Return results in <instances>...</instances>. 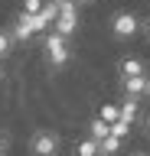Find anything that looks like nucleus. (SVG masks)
<instances>
[{
	"label": "nucleus",
	"instance_id": "1",
	"mask_svg": "<svg viewBox=\"0 0 150 156\" xmlns=\"http://www.w3.org/2000/svg\"><path fill=\"white\" fill-rule=\"evenodd\" d=\"M42 49H46V58H49L52 68H62L65 62H69V36H62V33H46V39H42Z\"/></svg>",
	"mask_w": 150,
	"mask_h": 156
},
{
	"label": "nucleus",
	"instance_id": "2",
	"mask_svg": "<svg viewBox=\"0 0 150 156\" xmlns=\"http://www.w3.org/2000/svg\"><path fill=\"white\" fill-rule=\"evenodd\" d=\"M137 29H140V20L134 16V13H127V10L114 13V20H111V33H114V39H134Z\"/></svg>",
	"mask_w": 150,
	"mask_h": 156
},
{
	"label": "nucleus",
	"instance_id": "3",
	"mask_svg": "<svg viewBox=\"0 0 150 156\" xmlns=\"http://www.w3.org/2000/svg\"><path fill=\"white\" fill-rule=\"evenodd\" d=\"M56 33L62 36H75V29H79V10H65V13H56V20L49 23Z\"/></svg>",
	"mask_w": 150,
	"mask_h": 156
},
{
	"label": "nucleus",
	"instance_id": "4",
	"mask_svg": "<svg viewBox=\"0 0 150 156\" xmlns=\"http://www.w3.org/2000/svg\"><path fill=\"white\" fill-rule=\"evenodd\" d=\"M33 153H56V150H59V133H52V130H39V133L33 136Z\"/></svg>",
	"mask_w": 150,
	"mask_h": 156
},
{
	"label": "nucleus",
	"instance_id": "5",
	"mask_svg": "<svg viewBox=\"0 0 150 156\" xmlns=\"http://www.w3.org/2000/svg\"><path fill=\"white\" fill-rule=\"evenodd\" d=\"M33 36H36V29L30 23V13L23 10L20 16H16V23H13V42H30Z\"/></svg>",
	"mask_w": 150,
	"mask_h": 156
},
{
	"label": "nucleus",
	"instance_id": "6",
	"mask_svg": "<svg viewBox=\"0 0 150 156\" xmlns=\"http://www.w3.org/2000/svg\"><path fill=\"white\" fill-rule=\"evenodd\" d=\"M118 117L121 120H127V124H134L140 117V101L137 98H130V94H124V101L118 104Z\"/></svg>",
	"mask_w": 150,
	"mask_h": 156
},
{
	"label": "nucleus",
	"instance_id": "7",
	"mask_svg": "<svg viewBox=\"0 0 150 156\" xmlns=\"http://www.w3.org/2000/svg\"><path fill=\"white\" fill-rule=\"evenodd\" d=\"M147 81H150L147 75H127V78H124V94L144 98V94H147Z\"/></svg>",
	"mask_w": 150,
	"mask_h": 156
},
{
	"label": "nucleus",
	"instance_id": "8",
	"mask_svg": "<svg viewBox=\"0 0 150 156\" xmlns=\"http://www.w3.org/2000/svg\"><path fill=\"white\" fill-rule=\"evenodd\" d=\"M118 150H121V136L108 133V136H101V140H98V153H118Z\"/></svg>",
	"mask_w": 150,
	"mask_h": 156
},
{
	"label": "nucleus",
	"instance_id": "9",
	"mask_svg": "<svg viewBox=\"0 0 150 156\" xmlns=\"http://www.w3.org/2000/svg\"><path fill=\"white\" fill-rule=\"evenodd\" d=\"M121 75L127 78V75H144V62L140 58H124L121 62Z\"/></svg>",
	"mask_w": 150,
	"mask_h": 156
},
{
	"label": "nucleus",
	"instance_id": "10",
	"mask_svg": "<svg viewBox=\"0 0 150 156\" xmlns=\"http://www.w3.org/2000/svg\"><path fill=\"white\" fill-rule=\"evenodd\" d=\"M88 133H91V140H101V136H108V133H111V127H108V120L95 117V120H91V127H88Z\"/></svg>",
	"mask_w": 150,
	"mask_h": 156
},
{
	"label": "nucleus",
	"instance_id": "11",
	"mask_svg": "<svg viewBox=\"0 0 150 156\" xmlns=\"http://www.w3.org/2000/svg\"><path fill=\"white\" fill-rule=\"evenodd\" d=\"M13 52V33L10 29H0V58H7Z\"/></svg>",
	"mask_w": 150,
	"mask_h": 156
},
{
	"label": "nucleus",
	"instance_id": "12",
	"mask_svg": "<svg viewBox=\"0 0 150 156\" xmlns=\"http://www.w3.org/2000/svg\"><path fill=\"white\" fill-rule=\"evenodd\" d=\"M111 133H114V136H121V140H124V136H127V130H130V124H127V120H121V117H118V120H111Z\"/></svg>",
	"mask_w": 150,
	"mask_h": 156
},
{
	"label": "nucleus",
	"instance_id": "13",
	"mask_svg": "<svg viewBox=\"0 0 150 156\" xmlns=\"http://www.w3.org/2000/svg\"><path fill=\"white\" fill-rule=\"evenodd\" d=\"M79 153L82 156H95V153H98V140H85V143H79Z\"/></svg>",
	"mask_w": 150,
	"mask_h": 156
},
{
	"label": "nucleus",
	"instance_id": "14",
	"mask_svg": "<svg viewBox=\"0 0 150 156\" xmlns=\"http://www.w3.org/2000/svg\"><path fill=\"white\" fill-rule=\"evenodd\" d=\"M101 120H108V124L118 120V104H104V107H101Z\"/></svg>",
	"mask_w": 150,
	"mask_h": 156
},
{
	"label": "nucleus",
	"instance_id": "15",
	"mask_svg": "<svg viewBox=\"0 0 150 156\" xmlns=\"http://www.w3.org/2000/svg\"><path fill=\"white\" fill-rule=\"evenodd\" d=\"M39 7H42V0H23V10L26 13H39Z\"/></svg>",
	"mask_w": 150,
	"mask_h": 156
},
{
	"label": "nucleus",
	"instance_id": "16",
	"mask_svg": "<svg viewBox=\"0 0 150 156\" xmlns=\"http://www.w3.org/2000/svg\"><path fill=\"white\" fill-rule=\"evenodd\" d=\"M144 130H147V136H150V117H147V120H144Z\"/></svg>",
	"mask_w": 150,
	"mask_h": 156
},
{
	"label": "nucleus",
	"instance_id": "17",
	"mask_svg": "<svg viewBox=\"0 0 150 156\" xmlns=\"http://www.w3.org/2000/svg\"><path fill=\"white\" fill-rule=\"evenodd\" d=\"M144 33H147V39H150V20H147V23H144Z\"/></svg>",
	"mask_w": 150,
	"mask_h": 156
},
{
	"label": "nucleus",
	"instance_id": "18",
	"mask_svg": "<svg viewBox=\"0 0 150 156\" xmlns=\"http://www.w3.org/2000/svg\"><path fill=\"white\" fill-rule=\"evenodd\" d=\"M42 3H59V0H42Z\"/></svg>",
	"mask_w": 150,
	"mask_h": 156
},
{
	"label": "nucleus",
	"instance_id": "19",
	"mask_svg": "<svg viewBox=\"0 0 150 156\" xmlns=\"http://www.w3.org/2000/svg\"><path fill=\"white\" fill-rule=\"evenodd\" d=\"M147 98H150V81H147Z\"/></svg>",
	"mask_w": 150,
	"mask_h": 156
},
{
	"label": "nucleus",
	"instance_id": "20",
	"mask_svg": "<svg viewBox=\"0 0 150 156\" xmlns=\"http://www.w3.org/2000/svg\"><path fill=\"white\" fill-rule=\"evenodd\" d=\"M0 81H3V68H0Z\"/></svg>",
	"mask_w": 150,
	"mask_h": 156
},
{
	"label": "nucleus",
	"instance_id": "21",
	"mask_svg": "<svg viewBox=\"0 0 150 156\" xmlns=\"http://www.w3.org/2000/svg\"><path fill=\"white\" fill-rule=\"evenodd\" d=\"M85 3H91V0H85Z\"/></svg>",
	"mask_w": 150,
	"mask_h": 156
}]
</instances>
